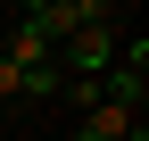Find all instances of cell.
Segmentation results:
<instances>
[{
  "label": "cell",
  "instance_id": "6da1fadb",
  "mask_svg": "<svg viewBox=\"0 0 149 141\" xmlns=\"http://www.w3.org/2000/svg\"><path fill=\"white\" fill-rule=\"evenodd\" d=\"M116 25H83L74 42H58V66H66V83H100L108 66H116Z\"/></svg>",
  "mask_w": 149,
  "mask_h": 141
},
{
  "label": "cell",
  "instance_id": "7a4b0ae2",
  "mask_svg": "<svg viewBox=\"0 0 149 141\" xmlns=\"http://www.w3.org/2000/svg\"><path fill=\"white\" fill-rule=\"evenodd\" d=\"M133 125H141V116L124 108V100H91V108H83V133H74V141H124Z\"/></svg>",
  "mask_w": 149,
  "mask_h": 141
},
{
  "label": "cell",
  "instance_id": "3957f363",
  "mask_svg": "<svg viewBox=\"0 0 149 141\" xmlns=\"http://www.w3.org/2000/svg\"><path fill=\"white\" fill-rule=\"evenodd\" d=\"M58 91H66V66H58V58L25 66V100H58Z\"/></svg>",
  "mask_w": 149,
  "mask_h": 141
},
{
  "label": "cell",
  "instance_id": "277c9868",
  "mask_svg": "<svg viewBox=\"0 0 149 141\" xmlns=\"http://www.w3.org/2000/svg\"><path fill=\"white\" fill-rule=\"evenodd\" d=\"M8 100H25V75H17V66L0 58V108H8Z\"/></svg>",
  "mask_w": 149,
  "mask_h": 141
},
{
  "label": "cell",
  "instance_id": "5b68a950",
  "mask_svg": "<svg viewBox=\"0 0 149 141\" xmlns=\"http://www.w3.org/2000/svg\"><path fill=\"white\" fill-rule=\"evenodd\" d=\"M8 8H17V17H33V8H42V0H8Z\"/></svg>",
  "mask_w": 149,
  "mask_h": 141
},
{
  "label": "cell",
  "instance_id": "8992f818",
  "mask_svg": "<svg viewBox=\"0 0 149 141\" xmlns=\"http://www.w3.org/2000/svg\"><path fill=\"white\" fill-rule=\"evenodd\" d=\"M124 141H149V133H141V125H133V133H124Z\"/></svg>",
  "mask_w": 149,
  "mask_h": 141
},
{
  "label": "cell",
  "instance_id": "52a82bcc",
  "mask_svg": "<svg viewBox=\"0 0 149 141\" xmlns=\"http://www.w3.org/2000/svg\"><path fill=\"white\" fill-rule=\"evenodd\" d=\"M116 8H141V0H116Z\"/></svg>",
  "mask_w": 149,
  "mask_h": 141
}]
</instances>
